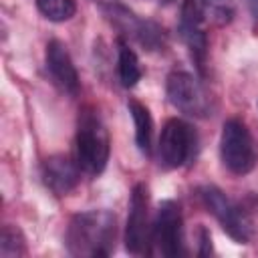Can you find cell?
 <instances>
[{"mask_svg": "<svg viewBox=\"0 0 258 258\" xmlns=\"http://www.w3.org/2000/svg\"><path fill=\"white\" fill-rule=\"evenodd\" d=\"M151 246V226H149V194L145 183H137L131 191L129 216L125 228V248L129 254L141 256Z\"/></svg>", "mask_w": 258, "mask_h": 258, "instance_id": "cell-8", "label": "cell"}, {"mask_svg": "<svg viewBox=\"0 0 258 258\" xmlns=\"http://www.w3.org/2000/svg\"><path fill=\"white\" fill-rule=\"evenodd\" d=\"M103 14L111 20V24L115 28H119L123 34L135 38L139 44L147 46L149 50L153 48H159L163 44V30L151 22V20H143L139 18L135 12H131L129 8L121 6V4H105L103 8Z\"/></svg>", "mask_w": 258, "mask_h": 258, "instance_id": "cell-9", "label": "cell"}, {"mask_svg": "<svg viewBox=\"0 0 258 258\" xmlns=\"http://www.w3.org/2000/svg\"><path fill=\"white\" fill-rule=\"evenodd\" d=\"M117 220L109 210H89L73 216L69 222L64 244L71 256L101 258L115 248Z\"/></svg>", "mask_w": 258, "mask_h": 258, "instance_id": "cell-1", "label": "cell"}, {"mask_svg": "<svg viewBox=\"0 0 258 258\" xmlns=\"http://www.w3.org/2000/svg\"><path fill=\"white\" fill-rule=\"evenodd\" d=\"M111 141L109 133L93 109H83L77 123V137H75V153L79 167L89 175H99L109 161Z\"/></svg>", "mask_w": 258, "mask_h": 258, "instance_id": "cell-2", "label": "cell"}, {"mask_svg": "<svg viewBox=\"0 0 258 258\" xmlns=\"http://www.w3.org/2000/svg\"><path fill=\"white\" fill-rule=\"evenodd\" d=\"M200 198L208 212L220 222L224 232L238 244H248L252 238V220L248 214L234 204L222 189L214 185H204L200 187Z\"/></svg>", "mask_w": 258, "mask_h": 258, "instance_id": "cell-4", "label": "cell"}, {"mask_svg": "<svg viewBox=\"0 0 258 258\" xmlns=\"http://www.w3.org/2000/svg\"><path fill=\"white\" fill-rule=\"evenodd\" d=\"M163 2H165V4H169V2H173V0H163Z\"/></svg>", "mask_w": 258, "mask_h": 258, "instance_id": "cell-19", "label": "cell"}, {"mask_svg": "<svg viewBox=\"0 0 258 258\" xmlns=\"http://www.w3.org/2000/svg\"><path fill=\"white\" fill-rule=\"evenodd\" d=\"M26 254V242L22 232L16 226H4L0 236V256L2 258H18Z\"/></svg>", "mask_w": 258, "mask_h": 258, "instance_id": "cell-16", "label": "cell"}, {"mask_svg": "<svg viewBox=\"0 0 258 258\" xmlns=\"http://www.w3.org/2000/svg\"><path fill=\"white\" fill-rule=\"evenodd\" d=\"M79 169L67 155H50L42 165V181L54 196H67L79 183Z\"/></svg>", "mask_w": 258, "mask_h": 258, "instance_id": "cell-12", "label": "cell"}, {"mask_svg": "<svg viewBox=\"0 0 258 258\" xmlns=\"http://www.w3.org/2000/svg\"><path fill=\"white\" fill-rule=\"evenodd\" d=\"M46 71L52 83L67 95H77L79 91V73L73 64V58L67 46L60 40H50L46 44Z\"/></svg>", "mask_w": 258, "mask_h": 258, "instance_id": "cell-11", "label": "cell"}, {"mask_svg": "<svg viewBox=\"0 0 258 258\" xmlns=\"http://www.w3.org/2000/svg\"><path fill=\"white\" fill-rule=\"evenodd\" d=\"M206 10L202 0H183L181 18H179V32L189 50V56L200 71L206 73V58H208V34H206Z\"/></svg>", "mask_w": 258, "mask_h": 258, "instance_id": "cell-7", "label": "cell"}, {"mask_svg": "<svg viewBox=\"0 0 258 258\" xmlns=\"http://www.w3.org/2000/svg\"><path fill=\"white\" fill-rule=\"evenodd\" d=\"M248 10L254 20H258V0H248Z\"/></svg>", "mask_w": 258, "mask_h": 258, "instance_id": "cell-18", "label": "cell"}, {"mask_svg": "<svg viewBox=\"0 0 258 258\" xmlns=\"http://www.w3.org/2000/svg\"><path fill=\"white\" fill-rule=\"evenodd\" d=\"M165 93L169 103L189 115V117H206L208 115V101L204 91L200 89L198 81L185 73V71H173L167 77V85H165Z\"/></svg>", "mask_w": 258, "mask_h": 258, "instance_id": "cell-10", "label": "cell"}, {"mask_svg": "<svg viewBox=\"0 0 258 258\" xmlns=\"http://www.w3.org/2000/svg\"><path fill=\"white\" fill-rule=\"evenodd\" d=\"M196 131L183 119H169L159 135V161L167 169H175L185 165L196 149Z\"/></svg>", "mask_w": 258, "mask_h": 258, "instance_id": "cell-6", "label": "cell"}, {"mask_svg": "<svg viewBox=\"0 0 258 258\" xmlns=\"http://www.w3.org/2000/svg\"><path fill=\"white\" fill-rule=\"evenodd\" d=\"M220 157L234 175H246L258 161V145L250 129L240 119H228L220 135Z\"/></svg>", "mask_w": 258, "mask_h": 258, "instance_id": "cell-3", "label": "cell"}, {"mask_svg": "<svg viewBox=\"0 0 258 258\" xmlns=\"http://www.w3.org/2000/svg\"><path fill=\"white\" fill-rule=\"evenodd\" d=\"M117 73H119V83L125 89L135 87L141 79L139 58H137L135 50L123 40H119V48H117Z\"/></svg>", "mask_w": 258, "mask_h": 258, "instance_id": "cell-14", "label": "cell"}, {"mask_svg": "<svg viewBox=\"0 0 258 258\" xmlns=\"http://www.w3.org/2000/svg\"><path fill=\"white\" fill-rule=\"evenodd\" d=\"M200 244H202L200 254H210L212 252V238H210V232L206 228H200Z\"/></svg>", "mask_w": 258, "mask_h": 258, "instance_id": "cell-17", "label": "cell"}, {"mask_svg": "<svg viewBox=\"0 0 258 258\" xmlns=\"http://www.w3.org/2000/svg\"><path fill=\"white\" fill-rule=\"evenodd\" d=\"M127 109H129V115L135 125V145L143 155H149L151 153V137H153L151 113L143 103H139L135 99H131L127 103Z\"/></svg>", "mask_w": 258, "mask_h": 258, "instance_id": "cell-13", "label": "cell"}, {"mask_svg": "<svg viewBox=\"0 0 258 258\" xmlns=\"http://www.w3.org/2000/svg\"><path fill=\"white\" fill-rule=\"evenodd\" d=\"M40 14L52 22L71 20L77 12V0H36Z\"/></svg>", "mask_w": 258, "mask_h": 258, "instance_id": "cell-15", "label": "cell"}, {"mask_svg": "<svg viewBox=\"0 0 258 258\" xmlns=\"http://www.w3.org/2000/svg\"><path fill=\"white\" fill-rule=\"evenodd\" d=\"M151 246L167 258L183 254V218L173 200H163L151 224Z\"/></svg>", "mask_w": 258, "mask_h": 258, "instance_id": "cell-5", "label": "cell"}]
</instances>
